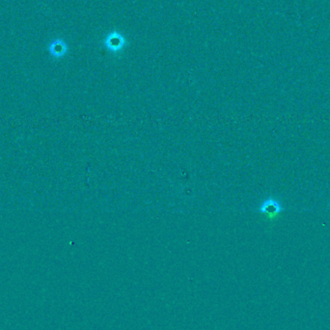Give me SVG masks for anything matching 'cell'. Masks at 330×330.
Instances as JSON below:
<instances>
[{"label":"cell","mask_w":330,"mask_h":330,"mask_svg":"<svg viewBox=\"0 0 330 330\" xmlns=\"http://www.w3.org/2000/svg\"><path fill=\"white\" fill-rule=\"evenodd\" d=\"M104 46L112 53L121 52L126 46V39L122 33L118 31H112L104 40Z\"/></svg>","instance_id":"7a4b0ae2"},{"label":"cell","mask_w":330,"mask_h":330,"mask_svg":"<svg viewBox=\"0 0 330 330\" xmlns=\"http://www.w3.org/2000/svg\"><path fill=\"white\" fill-rule=\"evenodd\" d=\"M50 56L54 59H61L68 52V45L63 39H55L49 45Z\"/></svg>","instance_id":"3957f363"},{"label":"cell","mask_w":330,"mask_h":330,"mask_svg":"<svg viewBox=\"0 0 330 330\" xmlns=\"http://www.w3.org/2000/svg\"><path fill=\"white\" fill-rule=\"evenodd\" d=\"M282 210L283 206L281 202L273 197H269L264 200L258 208V211L260 213L265 214L269 219H274L281 213Z\"/></svg>","instance_id":"6da1fadb"}]
</instances>
